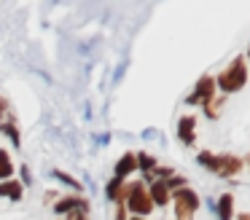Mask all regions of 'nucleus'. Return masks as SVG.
Segmentation results:
<instances>
[{"label":"nucleus","instance_id":"7","mask_svg":"<svg viewBox=\"0 0 250 220\" xmlns=\"http://www.w3.org/2000/svg\"><path fill=\"white\" fill-rule=\"evenodd\" d=\"M194 126H196V118L194 116H186L180 118V126H178V137L183 140V142H194Z\"/></svg>","mask_w":250,"mask_h":220},{"label":"nucleus","instance_id":"6","mask_svg":"<svg viewBox=\"0 0 250 220\" xmlns=\"http://www.w3.org/2000/svg\"><path fill=\"white\" fill-rule=\"evenodd\" d=\"M148 196H151V204H159V207H164V204L169 201V188L164 185L162 180H156L151 185V191H148Z\"/></svg>","mask_w":250,"mask_h":220},{"label":"nucleus","instance_id":"3","mask_svg":"<svg viewBox=\"0 0 250 220\" xmlns=\"http://www.w3.org/2000/svg\"><path fill=\"white\" fill-rule=\"evenodd\" d=\"M199 164L210 166L215 175L221 177H231L237 175L239 169H242V161L237 159V156H210V153H199Z\"/></svg>","mask_w":250,"mask_h":220},{"label":"nucleus","instance_id":"4","mask_svg":"<svg viewBox=\"0 0 250 220\" xmlns=\"http://www.w3.org/2000/svg\"><path fill=\"white\" fill-rule=\"evenodd\" d=\"M196 207H199V199H196V193L191 188L175 191V215H178V220H191Z\"/></svg>","mask_w":250,"mask_h":220},{"label":"nucleus","instance_id":"8","mask_svg":"<svg viewBox=\"0 0 250 220\" xmlns=\"http://www.w3.org/2000/svg\"><path fill=\"white\" fill-rule=\"evenodd\" d=\"M137 169V159H135V153H126V156H121V161L116 164V177L119 180H124L129 172H135Z\"/></svg>","mask_w":250,"mask_h":220},{"label":"nucleus","instance_id":"1","mask_svg":"<svg viewBox=\"0 0 250 220\" xmlns=\"http://www.w3.org/2000/svg\"><path fill=\"white\" fill-rule=\"evenodd\" d=\"M245 80H248V67H245V59L237 57L226 73L218 75V80H215L218 86H215V89H221V91H237V89H242V86H245Z\"/></svg>","mask_w":250,"mask_h":220},{"label":"nucleus","instance_id":"9","mask_svg":"<svg viewBox=\"0 0 250 220\" xmlns=\"http://www.w3.org/2000/svg\"><path fill=\"white\" fill-rule=\"evenodd\" d=\"M86 207L89 204L83 201V199H78V196H67V199H62V201H57V212H73V209H83V212H86Z\"/></svg>","mask_w":250,"mask_h":220},{"label":"nucleus","instance_id":"15","mask_svg":"<svg viewBox=\"0 0 250 220\" xmlns=\"http://www.w3.org/2000/svg\"><path fill=\"white\" fill-rule=\"evenodd\" d=\"M3 132L14 140V145H19V134H17V126H14V123H6V126H3Z\"/></svg>","mask_w":250,"mask_h":220},{"label":"nucleus","instance_id":"16","mask_svg":"<svg viewBox=\"0 0 250 220\" xmlns=\"http://www.w3.org/2000/svg\"><path fill=\"white\" fill-rule=\"evenodd\" d=\"M54 175H57V177H60V180H65V182H70V185H73V188H78V191H81V185H78V182H76V180H73V177H67V175H62V172H54Z\"/></svg>","mask_w":250,"mask_h":220},{"label":"nucleus","instance_id":"2","mask_svg":"<svg viewBox=\"0 0 250 220\" xmlns=\"http://www.w3.org/2000/svg\"><path fill=\"white\" fill-rule=\"evenodd\" d=\"M124 199H126V207H129L135 215H148V212H151V207H153L151 196H148L146 185H143L140 180L129 182V185L124 188Z\"/></svg>","mask_w":250,"mask_h":220},{"label":"nucleus","instance_id":"20","mask_svg":"<svg viewBox=\"0 0 250 220\" xmlns=\"http://www.w3.org/2000/svg\"><path fill=\"white\" fill-rule=\"evenodd\" d=\"M132 220H143V218H132Z\"/></svg>","mask_w":250,"mask_h":220},{"label":"nucleus","instance_id":"19","mask_svg":"<svg viewBox=\"0 0 250 220\" xmlns=\"http://www.w3.org/2000/svg\"><path fill=\"white\" fill-rule=\"evenodd\" d=\"M3 107H6V102H3V100H0V113H3Z\"/></svg>","mask_w":250,"mask_h":220},{"label":"nucleus","instance_id":"13","mask_svg":"<svg viewBox=\"0 0 250 220\" xmlns=\"http://www.w3.org/2000/svg\"><path fill=\"white\" fill-rule=\"evenodd\" d=\"M108 199L110 201H119V204H121V199H124V185H121L119 177L108 182Z\"/></svg>","mask_w":250,"mask_h":220},{"label":"nucleus","instance_id":"18","mask_svg":"<svg viewBox=\"0 0 250 220\" xmlns=\"http://www.w3.org/2000/svg\"><path fill=\"white\" fill-rule=\"evenodd\" d=\"M239 220H250V215H239Z\"/></svg>","mask_w":250,"mask_h":220},{"label":"nucleus","instance_id":"21","mask_svg":"<svg viewBox=\"0 0 250 220\" xmlns=\"http://www.w3.org/2000/svg\"><path fill=\"white\" fill-rule=\"evenodd\" d=\"M248 164H250V156H248Z\"/></svg>","mask_w":250,"mask_h":220},{"label":"nucleus","instance_id":"17","mask_svg":"<svg viewBox=\"0 0 250 220\" xmlns=\"http://www.w3.org/2000/svg\"><path fill=\"white\" fill-rule=\"evenodd\" d=\"M67 220H86V212H83V209H73Z\"/></svg>","mask_w":250,"mask_h":220},{"label":"nucleus","instance_id":"12","mask_svg":"<svg viewBox=\"0 0 250 220\" xmlns=\"http://www.w3.org/2000/svg\"><path fill=\"white\" fill-rule=\"evenodd\" d=\"M11 175H14L11 159H8L6 150H0V180H11Z\"/></svg>","mask_w":250,"mask_h":220},{"label":"nucleus","instance_id":"10","mask_svg":"<svg viewBox=\"0 0 250 220\" xmlns=\"http://www.w3.org/2000/svg\"><path fill=\"white\" fill-rule=\"evenodd\" d=\"M234 199H231V193H223V196L221 199H218V218H221V220H229V218H231V215H234Z\"/></svg>","mask_w":250,"mask_h":220},{"label":"nucleus","instance_id":"14","mask_svg":"<svg viewBox=\"0 0 250 220\" xmlns=\"http://www.w3.org/2000/svg\"><path fill=\"white\" fill-rule=\"evenodd\" d=\"M135 159H137V164H140L143 172H151L153 166H156V161H153L151 156H146V153H143V156H135Z\"/></svg>","mask_w":250,"mask_h":220},{"label":"nucleus","instance_id":"5","mask_svg":"<svg viewBox=\"0 0 250 220\" xmlns=\"http://www.w3.org/2000/svg\"><path fill=\"white\" fill-rule=\"evenodd\" d=\"M212 91H215V80L210 78V75H205V78H199V83H196V89H194V94L188 97V102L194 105V102H210V97H212Z\"/></svg>","mask_w":250,"mask_h":220},{"label":"nucleus","instance_id":"11","mask_svg":"<svg viewBox=\"0 0 250 220\" xmlns=\"http://www.w3.org/2000/svg\"><path fill=\"white\" fill-rule=\"evenodd\" d=\"M0 196H8V199H14V201H19V199H22V185L14 182V180H3L0 182Z\"/></svg>","mask_w":250,"mask_h":220}]
</instances>
